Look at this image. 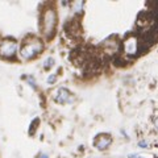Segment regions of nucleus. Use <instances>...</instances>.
Returning a JSON list of instances; mask_svg holds the SVG:
<instances>
[{
  "label": "nucleus",
  "instance_id": "14",
  "mask_svg": "<svg viewBox=\"0 0 158 158\" xmlns=\"http://www.w3.org/2000/svg\"><path fill=\"white\" fill-rule=\"evenodd\" d=\"M0 42H2V41H0Z\"/></svg>",
  "mask_w": 158,
  "mask_h": 158
},
{
  "label": "nucleus",
  "instance_id": "9",
  "mask_svg": "<svg viewBox=\"0 0 158 158\" xmlns=\"http://www.w3.org/2000/svg\"><path fill=\"white\" fill-rule=\"evenodd\" d=\"M27 82L29 83V86H31L32 88H34V90H36L37 88V83H36V79H34L32 75H29L28 78H27Z\"/></svg>",
  "mask_w": 158,
  "mask_h": 158
},
{
  "label": "nucleus",
  "instance_id": "1",
  "mask_svg": "<svg viewBox=\"0 0 158 158\" xmlns=\"http://www.w3.org/2000/svg\"><path fill=\"white\" fill-rule=\"evenodd\" d=\"M44 50V42L37 37H27L24 40L21 49H20V57L25 61H29L37 57Z\"/></svg>",
  "mask_w": 158,
  "mask_h": 158
},
{
  "label": "nucleus",
  "instance_id": "3",
  "mask_svg": "<svg viewBox=\"0 0 158 158\" xmlns=\"http://www.w3.org/2000/svg\"><path fill=\"white\" fill-rule=\"evenodd\" d=\"M17 49H19V45L15 40H12V38L3 40V41L0 42V57L7 58V59L15 58V56H16V53H17Z\"/></svg>",
  "mask_w": 158,
  "mask_h": 158
},
{
  "label": "nucleus",
  "instance_id": "8",
  "mask_svg": "<svg viewBox=\"0 0 158 158\" xmlns=\"http://www.w3.org/2000/svg\"><path fill=\"white\" fill-rule=\"evenodd\" d=\"M53 66H54V58H52V57L46 58L45 62H44V69H45V70H49V69L53 67Z\"/></svg>",
  "mask_w": 158,
  "mask_h": 158
},
{
  "label": "nucleus",
  "instance_id": "12",
  "mask_svg": "<svg viewBox=\"0 0 158 158\" xmlns=\"http://www.w3.org/2000/svg\"><path fill=\"white\" fill-rule=\"evenodd\" d=\"M37 158H49V156L48 154H45V153H41V154H38V157Z\"/></svg>",
  "mask_w": 158,
  "mask_h": 158
},
{
  "label": "nucleus",
  "instance_id": "13",
  "mask_svg": "<svg viewBox=\"0 0 158 158\" xmlns=\"http://www.w3.org/2000/svg\"><path fill=\"white\" fill-rule=\"evenodd\" d=\"M154 124H156V128L158 129V117H157V118H154Z\"/></svg>",
  "mask_w": 158,
  "mask_h": 158
},
{
  "label": "nucleus",
  "instance_id": "4",
  "mask_svg": "<svg viewBox=\"0 0 158 158\" xmlns=\"http://www.w3.org/2000/svg\"><path fill=\"white\" fill-rule=\"evenodd\" d=\"M138 48H140V44H138L137 37L135 36L127 37L123 42V49H124V53L127 56H136L138 53Z\"/></svg>",
  "mask_w": 158,
  "mask_h": 158
},
{
  "label": "nucleus",
  "instance_id": "11",
  "mask_svg": "<svg viewBox=\"0 0 158 158\" xmlns=\"http://www.w3.org/2000/svg\"><path fill=\"white\" fill-rule=\"evenodd\" d=\"M138 145H140L141 148H146L148 146V142L146 141H140V142H138Z\"/></svg>",
  "mask_w": 158,
  "mask_h": 158
},
{
  "label": "nucleus",
  "instance_id": "5",
  "mask_svg": "<svg viewBox=\"0 0 158 158\" xmlns=\"http://www.w3.org/2000/svg\"><path fill=\"white\" fill-rule=\"evenodd\" d=\"M111 144H112V136L110 133H99L95 137V141H94V146L99 150H106Z\"/></svg>",
  "mask_w": 158,
  "mask_h": 158
},
{
  "label": "nucleus",
  "instance_id": "2",
  "mask_svg": "<svg viewBox=\"0 0 158 158\" xmlns=\"http://www.w3.org/2000/svg\"><path fill=\"white\" fill-rule=\"evenodd\" d=\"M57 27V12L52 7H46L41 17V31L46 38H52Z\"/></svg>",
  "mask_w": 158,
  "mask_h": 158
},
{
  "label": "nucleus",
  "instance_id": "6",
  "mask_svg": "<svg viewBox=\"0 0 158 158\" xmlns=\"http://www.w3.org/2000/svg\"><path fill=\"white\" fill-rule=\"evenodd\" d=\"M53 99H54V100H56L57 103H59V104H67V103H71V102L74 100L71 92L69 91L67 88H65V87L58 88V90L56 91V94H54Z\"/></svg>",
  "mask_w": 158,
  "mask_h": 158
},
{
  "label": "nucleus",
  "instance_id": "10",
  "mask_svg": "<svg viewBox=\"0 0 158 158\" xmlns=\"http://www.w3.org/2000/svg\"><path fill=\"white\" fill-rule=\"evenodd\" d=\"M56 79H57L56 74H52V75L48 78V83H50V85H52V83H54V82H56Z\"/></svg>",
  "mask_w": 158,
  "mask_h": 158
},
{
  "label": "nucleus",
  "instance_id": "7",
  "mask_svg": "<svg viewBox=\"0 0 158 158\" xmlns=\"http://www.w3.org/2000/svg\"><path fill=\"white\" fill-rule=\"evenodd\" d=\"M38 124H40V120H38V118H34V121L31 123V127H29V136L34 135V132H36Z\"/></svg>",
  "mask_w": 158,
  "mask_h": 158
}]
</instances>
